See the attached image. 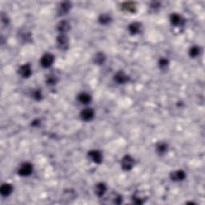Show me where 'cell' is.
I'll return each instance as SVG.
<instances>
[{
  "instance_id": "obj_22",
  "label": "cell",
  "mask_w": 205,
  "mask_h": 205,
  "mask_svg": "<svg viewBox=\"0 0 205 205\" xmlns=\"http://www.w3.org/2000/svg\"><path fill=\"white\" fill-rule=\"evenodd\" d=\"M159 65H160V67L162 68V69H164V68H166L168 66V60H166V59H160V61H159Z\"/></svg>"
},
{
  "instance_id": "obj_21",
  "label": "cell",
  "mask_w": 205,
  "mask_h": 205,
  "mask_svg": "<svg viewBox=\"0 0 205 205\" xmlns=\"http://www.w3.org/2000/svg\"><path fill=\"white\" fill-rule=\"evenodd\" d=\"M200 47L195 46V47H192V48L190 49L189 54H190L191 57H196V56L200 55Z\"/></svg>"
},
{
  "instance_id": "obj_16",
  "label": "cell",
  "mask_w": 205,
  "mask_h": 205,
  "mask_svg": "<svg viewBox=\"0 0 205 205\" xmlns=\"http://www.w3.org/2000/svg\"><path fill=\"white\" fill-rule=\"evenodd\" d=\"M78 99L83 104H87V103L90 102L92 98H91V95H88V94L82 93L80 94V95H79Z\"/></svg>"
},
{
  "instance_id": "obj_19",
  "label": "cell",
  "mask_w": 205,
  "mask_h": 205,
  "mask_svg": "<svg viewBox=\"0 0 205 205\" xmlns=\"http://www.w3.org/2000/svg\"><path fill=\"white\" fill-rule=\"evenodd\" d=\"M99 21L101 24H107L108 22H110L111 21L110 15H107V14H103V15H102L99 17Z\"/></svg>"
},
{
  "instance_id": "obj_4",
  "label": "cell",
  "mask_w": 205,
  "mask_h": 205,
  "mask_svg": "<svg viewBox=\"0 0 205 205\" xmlns=\"http://www.w3.org/2000/svg\"><path fill=\"white\" fill-rule=\"evenodd\" d=\"M88 156L92 159V160L95 164H100L102 160V156L100 151L96 150H92L88 153Z\"/></svg>"
},
{
  "instance_id": "obj_9",
  "label": "cell",
  "mask_w": 205,
  "mask_h": 205,
  "mask_svg": "<svg viewBox=\"0 0 205 205\" xmlns=\"http://www.w3.org/2000/svg\"><path fill=\"white\" fill-rule=\"evenodd\" d=\"M19 71V74L24 78H27L31 75V66L29 64H25L23 66H21Z\"/></svg>"
},
{
  "instance_id": "obj_14",
  "label": "cell",
  "mask_w": 205,
  "mask_h": 205,
  "mask_svg": "<svg viewBox=\"0 0 205 205\" xmlns=\"http://www.w3.org/2000/svg\"><path fill=\"white\" fill-rule=\"evenodd\" d=\"M140 29H141V24L139 23V22H132L131 24L129 25L128 30L130 31L131 34L135 35V34H137L140 32Z\"/></svg>"
},
{
  "instance_id": "obj_1",
  "label": "cell",
  "mask_w": 205,
  "mask_h": 205,
  "mask_svg": "<svg viewBox=\"0 0 205 205\" xmlns=\"http://www.w3.org/2000/svg\"><path fill=\"white\" fill-rule=\"evenodd\" d=\"M135 164V161L133 158L130 155H126L122 159L121 167L125 171H129L133 168Z\"/></svg>"
},
{
  "instance_id": "obj_11",
  "label": "cell",
  "mask_w": 205,
  "mask_h": 205,
  "mask_svg": "<svg viewBox=\"0 0 205 205\" xmlns=\"http://www.w3.org/2000/svg\"><path fill=\"white\" fill-rule=\"evenodd\" d=\"M106 190H107V187L104 184L99 183L95 186V194L97 195L98 196H99V197L104 195V193L106 192Z\"/></svg>"
},
{
  "instance_id": "obj_3",
  "label": "cell",
  "mask_w": 205,
  "mask_h": 205,
  "mask_svg": "<svg viewBox=\"0 0 205 205\" xmlns=\"http://www.w3.org/2000/svg\"><path fill=\"white\" fill-rule=\"evenodd\" d=\"M53 62H54V56L51 54L47 53L41 58L40 64L43 67H49L52 65Z\"/></svg>"
},
{
  "instance_id": "obj_8",
  "label": "cell",
  "mask_w": 205,
  "mask_h": 205,
  "mask_svg": "<svg viewBox=\"0 0 205 205\" xmlns=\"http://www.w3.org/2000/svg\"><path fill=\"white\" fill-rule=\"evenodd\" d=\"M185 177H186V174L182 170L175 171V172H172V174H171V178L174 181H181L184 179Z\"/></svg>"
},
{
  "instance_id": "obj_7",
  "label": "cell",
  "mask_w": 205,
  "mask_h": 205,
  "mask_svg": "<svg viewBox=\"0 0 205 205\" xmlns=\"http://www.w3.org/2000/svg\"><path fill=\"white\" fill-rule=\"evenodd\" d=\"M94 117V111L91 108H86L81 112V118L85 121H89Z\"/></svg>"
},
{
  "instance_id": "obj_5",
  "label": "cell",
  "mask_w": 205,
  "mask_h": 205,
  "mask_svg": "<svg viewBox=\"0 0 205 205\" xmlns=\"http://www.w3.org/2000/svg\"><path fill=\"white\" fill-rule=\"evenodd\" d=\"M68 38L65 35H60L59 37H57V43L60 49L66 50L68 47Z\"/></svg>"
},
{
  "instance_id": "obj_13",
  "label": "cell",
  "mask_w": 205,
  "mask_h": 205,
  "mask_svg": "<svg viewBox=\"0 0 205 205\" xmlns=\"http://www.w3.org/2000/svg\"><path fill=\"white\" fill-rule=\"evenodd\" d=\"M171 22L175 26H179L184 23V19H182L180 15H177V14H172L171 15Z\"/></svg>"
},
{
  "instance_id": "obj_25",
  "label": "cell",
  "mask_w": 205,
  "mask_h": 205,
  "mask_svg": "<svg viewBox=\"0 0 205 205\" xmlns=\"http://www.w3.org/2000/svg\"><path fill=\"white\" fill-rule=\"evenodd\" d=\"M133 201H134L135 203H137V204H140V203H143L141 199H140V198L136 197V196H135V197L133 198Z\"/></svg>"
},
{
  "instance_id": "obj_23",
  "label": "cell",
  "mask_w": 205,
  "mask_h": 205,
  "mask_svg": "<svg viewBox=\"0 0 205 205\" xmlns=\"http://www.w3.org/2000/svg\"><path fill=\"white\" fill-rule=\"evenodd\" d=\"M47 82V83L49 84V85H54V84H55V83H56L55 77H54V76L48 77Z\"/></svg>"
},
{
  "instance_id": "obj_20",
  "label": "cell",
  "mask_w": 205,
  "mask_h": 205,
  "mask_svg": "<svg viewBox=\"0 0 205 205\" xmlns=\"http://www.w3.org/2000/svg\"><path fill=\"white\" fill-rule=\"evenodd\" d=\"M167 151H168V145L166 144L162 143L157 146V152L159 154H164Z\"/></svg>"
},
{
  "instance_id": "obj_17",
  "label": "cell",
  "mask_w": 205,
  "mask_h": 205,
  "mask_svg": "<svg viewBox=\"0 0 205 205\" xmlns=\"http://www.w3.org/2000/svg\"><path fill=\"white\" fill-rule=\"evenodd\" d=\"M122 8L128 12H134L136 11V4L133 2H125L124 4H123Z\"/></svg>"
},
{
  "instance_id": "obj_2",
  "label": "cell",
  "mask_w": 205,
  "mask_h": 205,
  "mask_svg": "<svg viewBox=\"0 0 205 205\" xmlns=\"http://www.w3.org/2000/svg\"><path fill=\"white\" fill-rule=\"evenodd\" d=\"M33 171V167L29 163H25L21 166V168L19 170V175H22V176H27L30 175L32 173Z\"/></svg>"
},
{
  "instance_id": "obj_10",
  "label": "cell",
  "mask_w": 205,
  "mask_h": 205,
  "mask_svg": "<svg viewBox=\"0 0 205 205\" xmlns=\"http://www.w3.org/2000/svg\"><path fill=\"white\" fill-rule=\"evenodd\" d=\"M70 27H71V26H70L69 22L66 20L61 21V22H59V24L57 25V30L61 32V33L67 32V31L69 30Z\"/></svg>"
},
{
  "instance_id": "obj_15",
  "label": "cell",
  "mask_w": 205,
  "mask_h": 205,
  "mask_svg": "<svg viewBox=\"0 0 205 205\" xmlns=\"http://www.w3.org/2000/svg\"><path fill=\"white\" fill-rule=\"evenodd\" d=\"M71 4L69 2H62L61 5L60 6V15H64V14H67L69 10L71 9Z\"/></svg>"
},
{
  "instance_id": "obj_6",
  "label": "cell",
  "mask_w": 205,
  "mask_h": 205,
  "mask_svg": "<svg viewBox=\"0 0 205 205\" xmlns=\"http://www.w3.org/2000/svg\"><path fill=\"white\" fill-rule=\"evenodd\" d=\"M115 80L119 84H123L127 83L129 80V77L123 71H119L115 75Z\"/></svg>"
},
{
  "instance_id": "obj_24",
  "label": "cell",
  "mask_w": 205,
  "mask_h": 205,
  "mask_svg": "<svg viewBox=\"0 0 205 205\" xmlns=\"http://www.w3.org/2000/svg\"><path fill=\"white\" fill-rule=\"evenodd\" d=\"M34 98L37 100H40L42 99V95L40 91H36V92H34Z\"/></svg>"
},
{
  "instance_id": "obj_12",
  "label": "cell",
  "mask_w": 205,
  "mask_h": 205,
  "mask_svg": "<svg viewBox=\"0 0 205 205\" xmlns=\"http://www.w3.org/2000/svg\"><path fill=\"white\" fill-rule=\"evenodd\" d=\"M13 191V188L9 184H2V186L1 187V194L3 196H7L11 194V192Z\"/></svg>"
},
{
  "instance_id": "obj_18",
  "label": "cell",
  "mask_w": 205,
  "mask_h": 205,
  "mask_svg": "<svg viewBox=\"0 0 205 205\" xmlns=\"http://www.w3.org/2000/svg\"><path fill=\"white\" fill-rule=\"evenodd\" d=\"M105 55L102 53H98L95 57L94 58V61H95V64H103V62L105 61Z\"/></svg>"
}]
</instances>
